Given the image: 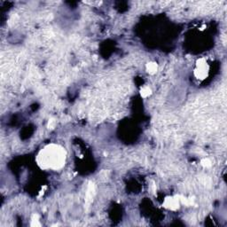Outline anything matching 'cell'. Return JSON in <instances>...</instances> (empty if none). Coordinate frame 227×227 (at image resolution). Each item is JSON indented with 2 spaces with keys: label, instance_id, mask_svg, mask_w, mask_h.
I'll list each match as a JSON object with an SVG mask.
<instances>
[{
  "label": "cell",
  "instance_id": "3",
  "mask_svg": "<svg viewBox=\"0 0 227 227\" xmlns=\"http://www.w3.org/2000/svg\"><path fill=\"white\" fill-rule=\"evenodd\" d=\"M164 205L167 209L169 210H175L178 208V205H179V202L177 199H174V198H168L166 199V201L164 202Z\"/></svg>",
  "mask_w": 227,
  "mask_h": 227
},
{
  "label": "cell",
  "instance_id": "4",
  "mask_svg": "<svg viewBox=\"0 0 227 227\" xmlns=\"http://www.w3.org/2000/svg\"><path fill=\"white\" fill-rule=\"evenodd\" d=\"M146 68H147L148 73H150V74H154V73L157 71V65H156V63L152 62V63H149V64L147 65Z\"/></svg>",
  "mask_w": 227,
  "mask_h": 227
},
{
  "label": "cell",
  "instance_id": "6",
  "mask_svg": "<svg viewBox=\"0 0 227 227\" xmlns=\"http://www.w3.org/2000/svg\"><path fill=\"white\" fill-rule=\"evenodd\" d=\"M202 163L204 165V166H206V167H209V166H210V161L208 160V159H204V160L202 161Z\"/></svg>",
  "mask_w": 227,
  "mask_h": 227
},
{
  "label": "cell",
  "instance_id": "1",
  "mask_svg": "<svg viewBox=\"0 0 227 227\" xmlns=\"http://www.w3.org/2000/svg\"><path fill=\"white\" fill-rule=\"evenodd\" d=\"M66 153L62 147L51 145L41 151L38 155V162L44 168H60L65 161Z\"/></svg>",
  "mask_w": 227,
  "mask_h": 227
},
{
  "label": "cell",
  "instance_id": "2",
  "mask_svg": "<svg viewBox=\"0 0 227 227\" xmlns=\"http://www.w3.org/2000/svg\"><path fill=\"white\" fill-rule=\"evenodd\" d=\"M208 69L209 68H208L206 61L203 59H201L198 61V64H197V69L195 71V76L198 78H201V79L205 78L207 76V73H208Z\"/></svg>",
  "mask_w": 227,
  "mask_h": 227
},
{
  "label": "cell",
  "instance_id": "5",
  "mask_svg": "<svg viewBox=\"0 0 227 227\" xmlns=\"http://www.w3.org/2000/svg\"><path fill=\"white\" fill-rule=\"evenodd\" d=\"M151 94V89L149 87H144L141 90V96L143 98H146Z\"/></svg>",
  "mask_w": 227,
  "mask_h": 227
}]
</instances>
